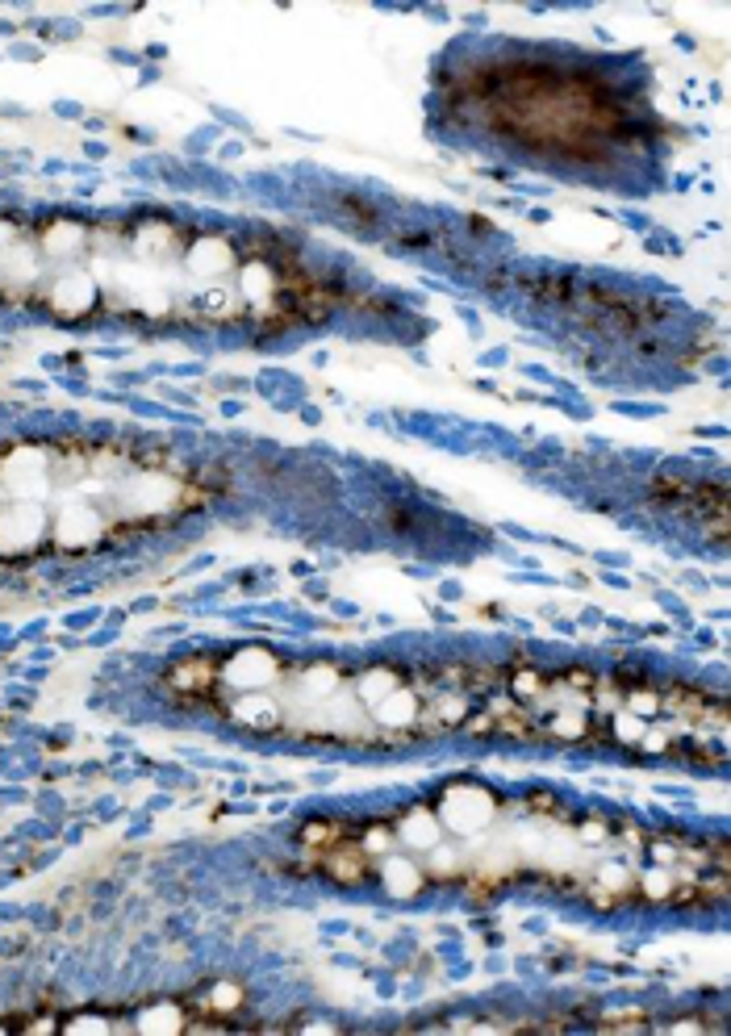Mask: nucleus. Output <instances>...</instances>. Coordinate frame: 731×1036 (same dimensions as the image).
Listing matches in <instances>:
<instances>
[{"mask_svg": "<svg viewBox=\"0 0 731 1036\" xmlns=\"http://www.w3.org/2000/svg\"><path fill=\"white\" fill-rule=\"evenodd\" d=\"M439 811H443V819L452 823L456 832H477V828H485L493 815H498V803H493V794L481 790V786H452L443 794Z\"/></svg>", "mask_w": 731, "mask_h": 1036, "instance_id": "nucleus-1", "label": "nucleus"}, {"mask_svg": "<svg viewBox=\"0 0 731 1036\" xmlns=\"http://www.w3.org/2000/svg\"><path fill=\"white\" fill-rule=\"evenodd\" d=\"M42 531V510L38 502H9L0 510V548H26Z\"/></svg>", "mask_w": 731, "mask_h": 1036, "instance_id": "nucleus-2", "label": "nucleus"}, {"mask_svg": "<svg viewBox=\"0 0 731 1036\" xmlns=\"http://www.w3.org/2000/svg\"><path fill=\"white\" fill-rule=\"evenodd\" d=\"M0 477H5V485L21 502H34L46 489V460L38 452H17V456H9L5 468H0Z\"/></svg>", "mask_w": 731, "mask_h": 1036, "instance_id": "nucleus-3", "label": "nucleus"}, {"mask_svg": "<svg viewBox=\"0 0 731 1036\" xmlns=\"http://www.w3.org/2000/svg\"><path fill=\"white\" fill-rule=\"evenodd\" d=\"M280 669H276V656L272 652H264V648H247V652H239L230 661V669H226V681H234L239 690H259V686H268V681L276 677Z\"/></svg>", "mask_w": 731, "mask_h": 1036, "instance_id": "nucleus-4", "label": "nucleus"}, {"mask_svg": "<svg viewBox=\"0 0 731 1036\" xmlns=\"http://www.w3.org/2000/svg\"><path fill=\"white\" fill-rule=\"evenodd\" d=\"M322 865H326V874L335 878V882H343V886H356V882L368 878V857H364V849H356V844H347V840L330 844L326 857H322Z\"/></svg>", "mask_w": 731, "mask_h": 1036, "instance_id": "nucleus-5", "label": "nucleus"}, {"mask_svg": "<svg viewBox=\"0 0 731 1036\" xmlns=\"http://www.w3.org/2000/svg\"><path fill=\"white\" fill-rule=\"evenodd\" d=\"M51 301H55V310H63V314H84L92 301H97V285H92V276L88 272H67L59 285H55V293H51Z\"/></svg>", "mask_w": 731, "mask_h": 1036, "instance_id": "nucleus-6", "label": "nucleus"}, {"mask_svg": "<svg viewBox=\"0 0 731 1036\" xmlns=\"http://www.w3.org/2000/svg\"><path fill=\"white\" fill-rule=\"evenodd\" d=\"M418 711H422V698L414 694V690H406V686H397L389 698H381L372 706V715L381 719L385 727H414L418 723Z\"/></svg>", "mask_w": 731, "mask_h": 1036, "instance_id": "nucleus-7", "label": "nucleus"}, {"mask_svg": "<svg viewBox=\"0 0 731 1036\" xmlns=\"http://www.w3.org/2000/svg\"><path fill=\"white\" fill-rule=\"evenodd\" d=\"M397 840L414 844V849H435L439 844V819H435V807H414L402 828H397Z\"/></svg>", "mask_w": 731, "mask_h": 1036, "instance_id": "nucleus-8", "label": "nucleus"}, {"mask_svg": "<svg viewBox=\"0 0 731 1036\" xmlns=\"http://www.w3.org/2000/svg\"><path fill=\"white\" fill-rule=\"evenodd\" d=\"M230 264H234V255H230V243H222V239H201V243H193V251H188V268H193L197 276L201 272L222 276Z\"/></svg>", "mask_w": 731, "mask_h": 1036, "instance_id": "nucleus-9", "label": "nucleus"}, {"mask_svg": "<svg viewBox=\"0 0 731 1036\" xmlns=\"http://www.w3.org/2000/svg\"><path fill=\"white\" fill-rule=\"evenodd\" d=\"M59 535H63V544H88L92 535H101V518L92 514L88 506H67L63 523H59Z\"/></svg>", "mask_w": 731, "mask_h": 1036, "instance_id": "nucleus-10", "label": "nucleus"}, {"mask_svg": "<svg viewBox=\"0 0 731 1036\" xmlns=\"http://www.w3.org/2000/svg\"><path fill=\"white\" fill-rule=\"evenodd\" d=\"M243 297L255 301V305H280L276 297V276L268 272V264H247L243 268Z\"/></svg>", "mask_w": 731, "mask_h": 1036, "instance_id": "nucleus-11", "label": "nucleus"}, {"mask_svg": "<svg viewBox=\"0 0 731 1036\" xmlns=\"http://www.w3.org/2000/svg\"><path fill=\"white\" fill-rule=\"evenodd\" d=\"M397 686H402V673H393V669H372V673H364V677L356 681V694H360V702H364V706H376L381 698H389Z\"/></svg>", "mask_w": 731, "mask_h": 1036, "instance_id": "nucleus-12", "label": "nucleus"}, {"mask_svg": "<svg viewBox=\"0 0 731 1036\" xmlns=\"http://www.w3.org/2000/svg\"><path fill=\"white\" fill-rule=\"evenodd\" d=\"M234 719L247 723V727H259V732H268V727L280 723V711H276L272 698H243L239 706H234Z\"/></svg>", "mask_w": 731, "mask_h": 1036, "instance_id": "nucleus-13", "label": "nucleus"}, {"mask_svg": "<svg viewBox=\"0 0 731 1036\" xmlns=\"http://www.w3.org/2000/svg\"><path fill=\"white\" fill-rule=\"evenodd\" d=\"M385 882H389V890L393 894H418L422 890V874L410 865V861H397V857H385Z\"/></svg>", "mask_w": 731, "mask_h": 1036, "instance_id": "nucleus-14", "label": "nucleus"}, {"mask_svg": "<svg viewBox=\"0 0 731 1036\" xmlns=\"http://www.w3.org/2000/svg\"><path fill=\"white\" fill-rule=\"evenodd\" d=\"M42 243H46V251H51V255H63V251H76L84 243V234H80V226H55Z\"/></svg>", "mask_w": 731, "mask_h": 1036, "instance_id": "nucleus-15", "label": "nucleus"}, {"mask_svg": "<svg viewBox=\"0 0 731 1036\" xmlns=\"http://www.w3.org/2000/svg\"><path fill=\"white\" fill-rule=\"evenodd\" d=\"M339 840H347L343 836V823H310V828H305V844H339Z\"/></svg>", "mask_w": 731, "mask_h": 1036, "instance_id": "nucleus-16", "label": "nucleus"}, {"mask_svg": "<svg viewBox=\"0 0 731 1036\" xmlns=\"http://www.w3.org/2000/svg\"><path fill=\"white\" fill-rule=\"evenodd\" d=\"M201 310H205V314H214V318L234 314V293H226V289H209V293L201 297Z\"/></svg>", "mask_w": 731, "mask_h": 1036, "instance_id": "nucleus-17", "label": "nucleus"}, {"mask_svg": "<svg viewBox=\"0 0 731 1036\" xmlns=\"http://www.w3.org/2000/svg\"><path fill=\"white\" fill-rule=\"evenodd\" d=\"M209 677H214L209 665H184L180 673H172V686H205Z\"/></svg>", "mask_w": 731, "mask_h": 1036, "instance_id": "nucleus-18", "label": "nucleus"}, {"mask_svg": "<svg viewBox=\"0 0 731 1036\" xmlns=\"http://www.w3.org/2000/svg\"><path fill=\"white\" fill-rule=\"evenodd\" d=\"M143 1028H147V1032H155V1028H168V1032H172V1028H180V1016H176V1011H168V1007H159V1011H151V1016L143 1020Z\"/></svg>", "mask_w": 731, "mask_h": 1036, "instance_id": "nucleus-19", "label": "nucleus"}, {"mask_svg": "<svg viewBox=\"0 0 731 1036\" xmlns=\"http://www.w3.org/2000/svg\"><path fill=\"white\" fill-rule=\"evenodd\" d=\"M214 1007H239V986H218V995H214Z\"/></svg>", "mask_w": 731, "mask_h": 1036, "instance_id": "nucleus-20", "label": "nucleus"}, {"mask_svg": "<svg viewBox=\"0 0 731 1036\" xmlns=\"http://www.w3.org/2000/svg\"><path fill=\"white\" fill-rule=\"evenodd\" d=\"M5 247H13V230H5V234H0V251H5Z\"/></svg>", "mask_w": 731, "mask_h": 1036, "instance_id": "nucleus-21", "label": "nucleus"}]
</instances>
